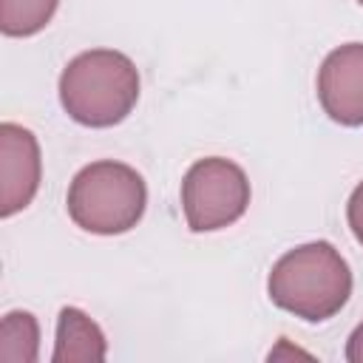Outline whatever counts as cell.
I'll use <instances>...</instances> for the list:
<instances>
[{
  "label": "cell",
  "instance_id": "cell-8",
  "mask_svg": "<svg viewBox=\"0 0 363 363\" xmlns=\"http://www.w3.org/2000/svg\"><path fill=\"white\" fill-rule=\"evenodd\" d=\"M40 354V323L31 312L14 309L0 323V360L34 363Z\"/></svg>",
  "mask_w": 363,
  "mask_h": 363
},
{
  "label": "cell",
  "instance_id": "cell-5",
  "mask_svg": "<svg viewBox=\"0 0 363 363\" xmlns=\"http://www.w3.org/2000/svg\"><path fill=\"white\" fill-rule=\"evenodd\" d=\"M43 179V156L37 136L17 125H0V216L9 218L31 204Z\"/></svg>",
  "mask_w": 363,
  "mask_h": 363
},
{
  "label": "cell",
  "instance_id": "cell-4",
  "mask_svg": "<svg viewBox=\"0 0 363 363\" xmlns=\"http://www.w3.org/2000/svg\"><path fill=\"white\" fill-rule=\"evenodd\" d=\"M250 204L247 173L224 159L207 156L190 164L182 182V210L193 233H216L235 224Z\"/></svg>",
  "mask_w": 363,
  "mask_h": 363
},
{
  "label": "cell",
  "instance_id": "cell-1",
  "mask_svg": "<svg viewBox=\"0 0 363 363\" xmlns=\"http://www.w3.org/2000/svg\"><path fill=\"white\" fill-rule=\"evenodd\" d=\"M267 292L284 312L320 323L346 306L352 295V269L329 241H309L272 264Z\"/></svg>",
  "mask_w": 363,
  "mask_h": 363
},
{
  "label": "cell",
  "instance_id": "cell-2",
  "mask_svg": "<svg viewBox=\"0 0 363 363\" xmlns=\"http://www.w3.org/2000/svg\"><path fill=\"white\" fill-rule=\"evenodd\" d=\"M139 99V71L133 60L113 48L77 54L60 74L62 111L85 128L119 125Z\"/></svg>",
  "mask_w": 363,
  "mask_h": 363
},
{
  "label": "cell",
  "instance_id": "cell-10",
  "mask_svg": "<svg viewBox=\"0 0 363 363\" xmlns=\"http://www.w3.org/2000/svg\"><path fill=\"white\" fill-rule=\"evenodd\" d=\"M346 221H349V227H352L357 244L363 247V182H360V184L352 190V196H349V204H346Z\"/></svg>",
  "mask_w": 363,
  "mask_h": 363
},
{
  "label": "cell",
  "instance_id": "cell-11",
  "mask_svg": "<svg viewBox=\"0 0 363 363\" xmlns=\"http://www.w3.org/2000/svg\"><path fill=\"white\" fill-rule=\"evenodd\" d=\"M346 360L349 363H363V320L354 326V332L346 340Z\"/></svg>",
  "mask_w": 363,
  "mask_h": 363
},
{
  "label": "cell",
  "instance_id": "cell-9",
  "mask_svg": "<svg viewBox=\"0 0 363 363\" xmlns=\"http://www.w3.org/2000/svg\"><path fill=\"white\" fill-rule=\"evenodd\" d=\"M60 0H0V31L6 37H31L43 31Z\"/></svg>",
  "mask_w": 363,
  "mask_h": 363
},
{
  "label": "cell",
  "instance_id": "cell-3",
  "mask_svg": "<svg viewBox=\"0 0 363 363\" xmlns=\"http://www.w3.org/2000/svg\"><path fill=\"white\" fill-rule=\"evenodd\" d=\"M68 216L94 235H122L133 230L147 207L145 179L125 162L99 159L85 164L68 184Z\"/></svg>",
  "mask_w": 363,
  "mask_h": 363
},
{
  "label": "cell",
  "instance_id": "cell-12",
  "mask_svg": "<svg viewBox=\"0 0 363 363\" xmlns=\"http://www.w3.org/2000/svg\"><path fill=\"white\" fill-rule=\"evenodd\" d=\"M357 3H360V6H363V0H357Z\"/></svg>",
  "mask_w": 363,
  "mask_h": 363
},
{
  "label": "cell",
  "instance_id": "cell-7",
  "mask_svg": "<svg viewBox=\"0 0 363 363\" xmlns=\"http://www.w3.org/2000/svg\"><path fill=\"white\" fill-rule=\"evenodd\" d=\"M108 343L102 329L77 306H62L57 318V340H54V363H77V360H105Z\"/></svg>",
  "mask_w": 363,
  "mask_h": 363
},
{
  "label": "cell",
  "instance_id": "cell-6",
  "mask_svg": "<svg viewBox=\"0 0 363 363\" xmlns=\"http://www.w3.org/2000/svg\"><path fill=\"white\" fill-rule=\"evenodd\" d=\"M318 99L337 125H363V43H346L326 54L318 68Z\"/></svg>",
  "mask_w": 363,
  "mask_h": 363
}]
</instances>
